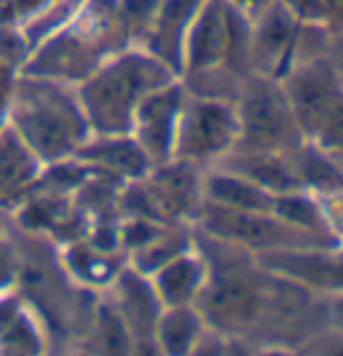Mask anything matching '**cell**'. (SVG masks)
I'll use <instances>...</instances> for the list:
<instances>
[{
	"mask_svg": "<svg viewBox=\"0 0 343 356\" xmlns=\"http://www.w3.org/2000/svg\"><path fill=\"white\" fill-rule=\"evenodd\" d=\"M8 126L35 153L38 161H59L81 143L83 115L59 81L22 75L11 81Z\"/></svg>",
	"mask_w": 343,
	"mask_h": 356,
	"instance_id": "1",
	"label": "cell"
},
{
	"mask_svg": "<svg viewBox=\"0 0 343 356\" xmlns=\"http://www.w3.org/2000/svg\"><path fill=\"white\" fill-rule=\"evenodd\" d=\"M38 156L11 126L0 129V207H14L38 179Z\"/></svg>",
	"mask_w": 343,
	"mask_h": 356,
	"instance_id": "2",
	"label": "cell"
},
{
	"mask_svg": "<svg viewBox=\"0 0 343 356\" xmlns=\"http://www.w3.org/2000/svg\"><path fill=\"white\" fill-rule=\"evenodd\" d=\"M14 276H17V257H14V250L0 238V292L14 284Z\"/></svg>",
	"mask_w": 343,
	"mask_h": 356,
	"instance_id": "3",
	"label": "cell"
},
{
	"mask_svg": "<svg viewBox=\"0 0 343 356\" xmlns=\"http://www.w3.org/2000/svg\"><path fill=\"white\" fill-rule=\"evenodd\" d=\"M0 236H3V220H0Z\"/></svg>",
	"mask_w": 343,
	"mask_h": 356,
	"instance_id": "4",
	"label": "cell"
}]
</instances>
